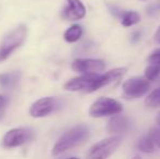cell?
Returning a JSON list of instances; mask_svg holds the SVG:
<instances>
[{"label":"cell","mask_w":160,"mask_h":159,"mask_svg":"<svg viewBox=\"0 0 160 159\" xmlns=\"http://www.w3.org/2000/svg\"><path fill=\"white\" fill-rule=\"evenodd\" d=\"M26 34H28L26 26L20 25L9 35H7L0 46V61L6 60L15 49L19 48L23 44L26 38Z\"/></svg>","instance_id":"obj_5"},{"label":"cell","mask_w":160,"mask_h":159,"mask_svg":"<svg viewBox=\"0 0 160 159\" xmlns=\"http://www.w3.org/2000/svg\"><path fill=\"white\" fill-rule=\"evenodd\" d=\"M72 70L83 74L98 73L106 69V62L100 59H75L72 62Z\"/></svg>","instance_id":"obj_9"},{"label":"cell","mask_w":160,"mask_h":159,"mask_svg":"<svg viewBox=\"0 0 160 159\" xmlns=\"http://www.w3.org/2000/svg\"><path fill=\"white\" fill-rule=\"evenodd\" d=\"M145 105L148 108H158V107H160V87L154 89L146 97Z\"/></svg>","instance_id":"obj_16"},{"label":"cell","mask_w":160,"mask_h":159,"mask_svg":"<svg viewBox=\"0 0 160 159\" xmlns=\"http://www.w3.org/2000/svg\"><path fill=\"white\" fill-rule=\"evenodd\" d=\"M136 148L145 154H150L155 151V144L147 134L146 136L144 135L138 138L136 143Z\"/></svg>","instance_id":"obj_15"},{"label":"cell","mask_w":160,"mask_h":159,"mask_svg":"<svg viewBox=\"0 0 160 159\" xmlns=\"http://www.w3.org/2000/svg\"><path fill=\"white\" fill-rule=\"evenodd\" d=\"M148 64H155V66L160 67V48H157L149 55L147 58Z\"/></svg>","instance_id":"obj_19"},{"label":"cell","mask_w":160,"mask_h":159,"mask_svg":"<svg viewBox=\"0 0 160 159\" xmlns=\"http://www.w3.org/2000/svg\"><path fill=\"white\" fill-rule=\"evenodd\" d=\"M127 68H116L103 74H98V73L83 74L78 77L68 81L64 84V89L71 92L84 91L87 93H92L121 79L127 73Z\"/></svg>","instance_id":"obj_1"},{"label":"cell","mask_w":160,"mask_h":159,"mask_svg":"<svg viewBox=\"0 0 160 159\" xmlns=\"http://www.w3.org/2000/svg\"><path fill=\"white\" fill-rule=\"evenodd\" d=\"M155 40H156L158 44H160V26L158 27V30L155 33Z\"/></svg>","instance_id":"obj_22"},{"label":"cell","mask_w":160,"mask_h":159,"mask_svg":"<svg viewBox=\"0 0 160 159\" xmlns=\"http://www.w3.org/2000/svg\"><path fill=\"white\" fill-rule=\"evenodd\" d=\"M122 136L112 135L96 143L89 151L87 159H107L109 158L122 144Z\"/></svg>","instance_id":"obj_4"},{"label":"cell","mask_w":160,"mask_h":159,"mask_svg":"<svg viewBox=\"0 0 160 159\" xmlns=\"http://www.w3.org/2000/svg\"><path fill=\"white\" fill-rule=\"evenodd\" d=\"M59 108V102L53 97H44L32 105L30 115L33 118H42L52 113Z\"/></svg>","instance_id":"obj_8"},{"label":"cell","mask_w":160,"mask_h":159,"mask_svg":"<svg viewBox=\"0 0 160 159\" xmlns=\"http://www.w3.org/2000/svg\"><path fill=\"white\" fill-rule=\"evenodd\" d=\"M160 75V67L155 66V64H148L147 68L145 69V77L146 80H148L149 82L157 80Z\"/></svg>","instance_id":"obj_17"},{"label":"cell","mask_w":160,"mask_h":159,"mask_svg":"<svg viewBox=\"0 0 160 159\" xmlns=\"http://www.w3.org/2000/svg\"><path fill=\"white\" fill-rule=\"evenodd\" d=\"M69 159H80V158H76V157H71V158H69Z\"/></svg>","instance_id":"obj_25"},{"label":"cell","mask_w":160,"mask_h":159,"mask_svg":"<svg viewBox=\"0 0 160 159\" xmlns=\"http://www.w3.org/2000/svg\"><path fill=\"white\" fill-rule=\"evenodd\" d=\"M150 88V82L144 77H133L122 84V95L127 99L143 97Z\"/></svg>","instance_id":"obj_6"},{"label":"cell","mask_w":160,"mask_h":159,"mask_svg":"<svg viewBox=\"0 0 160 159\" xmlns=\"http://www.w3.org/2000/svg\"><path fill=\"white\" fill-rule=\"evenodd\" d=\"M132 159H141V157H139V156H135V157H133Z\"/></svg>","instance_id":"obj_24"},{"label":"cell","mask_w":160,"mask_h":159,"mask_svg":"<svg viewBox=\"0 0 160 159\" xmlns=\"http://www.w3.org/2000/svg\"><path fill=\"white\" fill-rule=\"evenodd\" d=\"M7 104H8V98H7L6 96L0 95V110H1L2 108H4Z\"/></svg>","instance_id":"obj_21"},{"label":"cell","mask_w":160,"mask_h":159,"mask_svg":"<svg viewBox=\"0 0 160 159\" xmlns=\"http://www.w3.org/2000/svg\"><path fill=\"white\" fill-rule=\"evenodd\" d=\"M89 127L86 124H78L72 127L59 138L52 148V155L58 156L84 143L89 136Z\"/></svg>","instance_id":"obj_2"},{"label":"cell","mask_w":160,"mask_h":159,"mask_svg":"<svg viewBox=\"0 0 160 159\" xmlns=\"http://www.w3.org/2000/svg\"><path fill=\"white\" fill-rule=\"evenodd\" d=\"M157 122H158V124L160 125V115L158 116V117H157Z\"/></svg>","instance_id":"obj_23"},{"label":"cell","mask_w":160,"mask_h":159,"mask_svg":"<svg viewBox=\"0 0 160 159\" xmlns=\"http://www.w3.org/2000/svg\"><path fill=\"white\" fill-rule=\"evenodd\" d=\"M83 28L78 24H74L64 32V40L68 42H75L82 37Z\"/></svg>","instance_id":"obj_14"},{"label":"cell","mask_w":160,"mask_h":159,"mask_svg":"<svg viewBox=\"0 0 160 159\" xmlns=\"http://www.w3.org/2000/svg\"><path fill=\"white\" fill-rule=\"evenodd\" d=\"M33 138V132L25 127H17L7 132L3 136L2 144L6 147H18L30 142Z\"/></svg>","instance_id":"obj_7"},{"label":"cell","mask_w":160,"mask_h":159,"mask_svg":"<svg viewBox=\"0 0 160 159\" xmlns=\"http://www.w3.org/2000/svg\"><path fill=\"white\" fill-rule=\"evenodd\" d=\"M148 136L152 138L155 146H158L160 148V129H158V127H152V129H150L149 133H148Z\"/></svg>","instance_id":"obj_20"},{"label":"cell","mask_w":160,"mask_h":159,"mask_svg":"<svg viewBox=\"0 0 160 159\" xmlns=\"http://www.w3.org/2000/svg\"><path fill=\"white\" fill-rule=\"evenodd\" d=\"M68 4L62 12V17L70 21L82 20L86 15V8L81 0H67Z\"/></svg>","instance_id":"obj_10"},{"label":"cell","mask_w":160,"mask_h":159,"mask_svg":"<svg viewBox=\"0 0 160 159\" xmlns=\"http://www.w3.org/2000/svg\"><path fill=\"white\" fill-rule=\"evenodd\" d=\"M146 13L148 17H159L160 15V0L154 3H150L146 9Z\"/></svg>","instance_id":"obj_18"},{"label":"cell","mask_w":160,"mask_h":159,"mask_svg":"<svg viewBox=\"0 0 160 159\" xmlns=\"http://www.w3.org/2000/svg\"><path fill=\"white\" fill-rule=\"evenodd\" d=\"M119 17L121 20V24L124 27L133 26L141 21V14L136 11H123Z\"/></svg>","instance_id":"obj_13"},{"label":"cell","mask_w":160,"mask_h":159,"mask_svg":"<svg viewBox=\"0 0 160 159\" xmlns=\"http://www.w3.org/2000/svg\"><path fill=\"white\" fill-rule=\"evenodd\" d=\"M131 125L132 123H131L130 119L119 113V115L112 116L111 119L108 121L107 131L114 135H121L122 133H125L131 129Z\"/></svg>","instance_id":"obj_11"},{"label":"cell","mask_w":160,"mask_h":159,"mask_svg":"<svg viewBox=\"0 0 160 159\" xmlns=\"http://www.w3.org/2000/svg\"><path fill=\"white\" fill-rule=\"evenodd\" d=\"M20 77H21V73L17 72V71L0 74V86L3 87V88L14 87L20 81Z\"/></svg>","instance_id":"obj_12"},{"label":"cell","mask_w":160,"mask_h":159,"mask_svg":"<svg viewBox=\"0 0 160 159\" xmlns=\"http://www.w3.org/2000/svg\"><path fill=\"white\" fill-rule=\"evenodd\" d=\"M123 111V106L120 102L109 97H100L89 107V116L93 118H102L119 115Z\"/></svg>","instance_id":"obj_3"}]
</instances>
